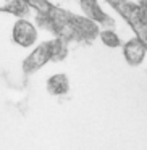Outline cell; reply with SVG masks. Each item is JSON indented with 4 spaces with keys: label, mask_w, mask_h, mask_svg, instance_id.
I'll use <instances>...</instances> for the list:
<instances>
[{
    "label": "cell",
    "mask_w": 147,
    "mask_h": 150,
    "mask_svg": "<svg viewBox=\"0 0 147 150\" xmlns=\"http://www.w3.org/2000/svg\"><path fill=\"white\" fill-rule=\"evenodd\" d=\"M100 39H102V42L105 44L107 47H120L121 45V40L118 39V36L113 33V31H110V29H107V31H102L100 33Z\"/></svg>",
    "instance_id": "cell-7"
},
{
    "label": "cell",
    "mask_w": 147,
    "mask_h": 150,
    "mask_svg": "<svg viewBox=\"0 0 147 150\" xmlns=\"http://www.w3.org/2000/svg\"><path fill=\"white\" fill-rule=\"evenodd\" d=\"M47 91L52 95H63L70 91V81L66 74H53L47 81Z\"/></svg>",
    "instance_id": "cell-5"
},
{
    "label": "cell",
    "mask_w": 147,
    "mask_h": 150,
    "mask_svg": "<svg viewBox=\"0 0 147 150\" xmlns=\"http://www.w3.org/2000/svg\"><path fill=\"white\" fill-rule=\"evenodd\" d=\"M57 52H62V44H60V40L42 42L40 45H37L36 49L29 53V57L23 62L24 73H26V74H31V73L37 71V69L42 68L50 58H53Z\"/></svg>",
    "instance_id": "cell-1"
},
{
    "label": "cell",
    "mask_w": 147,
    "mask_h": 150,
    "mask_svg": "<svg viewBox=\"0 0 147 150\" xmlns=\"http://www.w3.org/2000/svg\"><path fill=\"white\" fill-rule=\"evenodd\" d=\"M11 0H0V11H8L10 10Z\"/></svg>",
    "instance_id": "cell-9"
},
{
    "label": "cell",
    "mask_w": 147,
    "mask_h": 150,
    "mask_svg": "<svg viewBox=\"0 0 147 150\" xmlns=\"http://www.w3.org/2000/svg\"><path fill=\"white\" fill-rule=\"evenodd\" d=\"M123 55L128 65L137 66L144 62L146 57V44L139 39V37H133L123 45Z\"/></svg>",
    "instance_id": "cell-3"
},
{
    "label": "cell",
    "mask_w": 147,
    "mask_h": 150,
    "mask_svg": "<svg viewBox=\"0 0 147 150\" xmlns=\"http://www.w3.org/2000/svg\"><path fill=\"white\" fill-rule=\"evenodd\" d=\"M81 7L84 10V13L87 15L91 20H95L99 23H111V20L107 16V15L102 11V8L99 7L97 0H81Z\"/></svg>",
    "instance_id": "cell-4"
},
{
    "label": "cell",
    "mask_w": 147,
    "mask_h": 150,
    "mask_svg": "<svg viewBox=\"0 0 147 150\" xmlns=\"http://www.w3.org/2000/svg\"><path fill=\"white\" fill-rule=\"evenodd\" d=\"M26 2L31 5V7L36 8L37 11H40V13L49 15L50 11H52V7H50V4L47 2V0H26Z\"/></svg>",
    "instance_id": "cell-8"
},
{
    "label": "cell",
    "mask_w": 147,
    "mask_h": 150,
    "mask_svg": "<svg viewBox=\"0 0 147 150\" xmlns=\"http://www.w3.org/2000/svg\"><path fill=\"white\" fill-rule=\"evenodd\" d=\"M8 13L18 15V16H21V15H28L29 13V4H28L26 0H11Z\"/></svg>",
    "instance_id": "cell-6"
},
{
    "label": "cell",
    "mask_w": 147,
    "mask_h": 150,
    "mask_svg": "<svg viewBox=\"0 0 147 150\" xmlns=\"http://www.w3.org/2000/svg\"><path fill=\"white\" fill-rule=\"evenodd\" d=\"M11 37L13 40L21 47H31L34 42L37 40V29L23 18V20H18L13 26L11 31Z\"/></svg>",
    "instance_id": "cell-2"
}]
</instances>
